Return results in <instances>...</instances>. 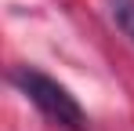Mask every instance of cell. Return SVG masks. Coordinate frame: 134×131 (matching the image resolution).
Here are the masks:
<instances>
[{
	"instance_id": "obj_1",
	"label": "cell",
	"mask_w": 134,
	"mask_h": 131,
	"mask_svg": "<svg viewBox=\"0 0 134 131\" xmlns=\"http://www.w3.org/2000/svg\"><path fill=\"white\" fill-rule=\"evenodd\" d=\"M11 84L18 87L51 124H58V128H65V131H87V113H83V106L69 95L65 84L51 80L47 73L29 69V66H18V69L11 73Z\"/></svg>"
},
{
	"instance_id": "obj_2",
	"label": "cell",
	"mask_w": 134,
	"mask_h": 131,
	"mask_svg": "<svg viewBox=\"0 0 134 131\" xmlns=\"http://www.w3.org/2000/svg\"><path fill=\"white\" fill-rule=\"evenodd\" d=\"M112 7V18H116V26L127 33V40L134 44V0H109Z\"/></svg>"
}]
</instances>
